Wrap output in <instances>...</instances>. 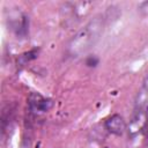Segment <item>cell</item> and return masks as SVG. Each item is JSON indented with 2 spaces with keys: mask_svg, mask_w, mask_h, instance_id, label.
<instances>
[{
  "mask_svg": "<svg viewBox=\"0 0 148 148\" xmlns=\"http://www.w3.org/2000/svg\"><path fill=\"white\" fill-rule=\"evenodd\" d=\"M38 52H39L38 49H32V50H30L29 52H25L24 54H22V56H21V59L23 60V62L34 60V59H36V58L38 57Z\"/></svg>",
  "mask_w": 148,
  "mask_h": 148,
  "instance_id": "8992f818",
  "label": "cell"
},
{
  "mask_svg": "<svg viewBox=\"0 0 148 148\" xmlns=\"http://www.w3.org/2000/svg\"><path fill=\"white\" fill-rule=\"evenodd\" d=\"M104 127L109 133L119 136V135H123L124 132L126 131L127 124L123 116H120L119 113H114L105 119Z\"/></svg>",
  "mask_w": 148,
  "mask_h": 148,
  "instance_id": "5b68a950",
  "label": "cell"
},
{
  "mask_svg": "<svg viewBox=\"0 0 148 148\" xmlns=\"http://www.w3.org/2000/svg\"><path fill=\"white\" fill-rule=\"evenodd\" d=\"M8 27L9 29L20 38H23L28 35L29 30V18L28 16L21 10H14L9 14L8 18Z\"/></svg>",
  "mask_w": 148,
  "mask_h": 148,
  "instance_id": "7a4b0ae2",
  "label": "cell"
},
{
  "mask_svg": "<svg viewBox=\"0 0 148 148\" xmlns=\"http://www.w3.org/2000/svg\"><path fill=\"white\" fill-rule=\"evenodd\" d=\"M148 121V112L143 106H139V109L135 111L130 126H128V133L131 136H135L139 134V132H143L145 127Z\"/></svg>",
  "mask_w": 148,
  "mask_h": 148,
  "instance_id": "3957f363",
  "label": "cell"
},
{
  "mask_svg": "<svg viewBox=\"0 0 148 148\" xmlns=\"http://www.w3.org/2000/svg\"><path fill=\"white\" fill-rule=\"evenodd\" d=\"M84 64H86L87 67H96V66L99 64V59H98L96 56L90 54V56H88V57L86 58Z\"/></svg>",
  "mask_w": 148,
  "mask_h": 148,
  "instance_id": "52a82bcc",
  "label": "cell"
},
{
  "mask_svg": "<svg viewBox=\"0 0 148 148\" xmlns=\"http://www.w3.org/2000/svg\"><path fill=\"white\" fill-rule=\"evenodd\" d=\"M28 103H29L30 111L35 112V113L47 112L53 106V101L52 99L46 98V97H44V96H42L37 92H32V94L29 95Z\"/></svg>",
  "mask_w": 148,
  "mask_h": 148,
  "instance_id": "277c9868",
  "label": "cell"
},
{
  "mask_svg": "<svg viewBox=\"0 0 148 148\" xmlns=\"http://www.w3.org/2000/svg\"><path fill=\"white\" fill-rule=\"evenodd\" d=\"M104 25L103 16L91 18L69 39L67 44V53L72 57H80L87 53L99 40Z\"/></svg>",
  "mask_w": 148,
  "mask_h": 148,
  "instance_id": "6da1fadb",
  "label": "cell"
},
{
  "mask_svg": "<svg viewBox=\"0 0 148 148\" xmlns=\"http://www.w3.org/2000/svg\"><path fill=\"white\" fill-rule=\"evenodd\" d=\"M139 9H140V12H141L143 15H148V1L142 2V3L140 5Z\"/></svg>",
  "mask_w": 148,
  "mask_h": 148,
  "instance_id": "ba28073f",
  "label": "cell"
}]
</instances>
